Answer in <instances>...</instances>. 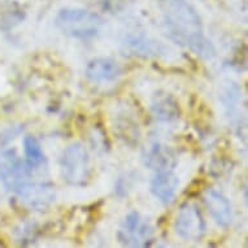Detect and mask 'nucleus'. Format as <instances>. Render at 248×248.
Wrapping results in <instances>:
<instances>
[{"mask_svg":"<svg viewBox=\"0 0 248 248\" xmlns=\"http://www.w3.org/2000/svg\"><path fill=\"white\" fill-rule=\"evenodd\" d=\"M33 168L26 161L17 159L13 151L5 152L0 159V182L8 191L17 192L30 181Z\"/></svg>","mask_w":248,"mask_h":248,"instance_id":"obj_5","label":"nucleus"},{"mask_svg":"<svg viewBox=\"0 0 248 248\" xmlns=\"http://www.w3.org/2000/svg\"><path fill=\"white\" fill-rule=\"evenodd\" d=\"M24 152L26 156V163L33 169L42 165L46 160L45 152L42 150L41 144L31 135H26L24 138Z\"/></svg>","mask_w":248,"mask_h":248,"instance_id":"obj_13","label":"nucleus"},{"mask_svg":"<svg viewBox=\"0 0 248 248\" xmlns=\"http://www.w3.org/2000/svg\"><path fill=\"white\" fill-rule=\"evenodd\" d=\"M179 186V179L173 168L156 170V174L151 181L150 190L152 195L164 204H170L175 198Z\"/></svg>","mask_w":248,"mask_h":248,"instance_id":"obj_9","label":"nucleus"},{"mask_svg":"<svg viewBox=\"0 0 248 248\" xmlns=\"http://www.w3.org/2000/svg\"><path fill=\"white\" fill-rule=\"evenodd\" d=\"M90 156L79 142L66 147L61 157V174L70 186H83L90 177Z\"/></svg>","mask_w":248,"mask_h":248,"instance_id":"obj_3","label":"nucleus"},{"mask_svg":"<svg viewBox=\"0 0 248 248\" xmlns=\"http://www.w3.org/2000/svg\"><path fill=\"white\" fill-rule=\"evenodd\" d=\"M152 228L147 222H143L138 212L131 211L126 215L118 230V239L125 246L140 247L146 246L147 240L152 238Z\"/></svg>","mask_w":248,"mask_h":248,"instance_id":"obj_6","label":"nucleus"},{"mask_svg":"<svg viewBox=\"0 0 248 248\" xmlns=\"http://www.w3.org/2000/svg\"><path fill=\"white\" fill-rule=\"evenodd\" d=\"M164 25L168 35L204 59H211L215 49L204 35L199 13L185 0H161Z\"/></svg>","mask_w":248,"mask_h":248,"instance_id":"obj_1","label":"nucleus"},{"mask_svg":"<svg viewBox=\"0 0 248 248\" xmlns=\"http://www.w3.org/2000/svg\"><path fill=\"white\" fill-rule=\"evenodd\" d=\"M126 45L139 55H155L156 47H157L155 42L146 41L144 38L138 37H130L126 41Z\"/></svg>","mask_w":248,"mask_h":248,"instance_id":"obj_14","label":"nucleus"},{"mask_svg":"<svg viewBox=\"0 0 248 248\" xmlns=\"http://www.w3.org/2000/svg\"><path fill=\"white\" fill-rule=\"evenodd\" d=\"M151 108L155 117L160 121H171L178 117V104L169 94L157 96L152 103Z\"/></svg>","mask_w":248,"mask_h":248,"instance_id":"obj_12","label":"nucleus"},{"mask_svg":"<svg viewBox=\"0 0 248 248\" xmlns=\"http://www.w3.org/2000/svg\"><path fill=\"white\" fill-rule=\"evenodd\" d=\"M174 232L186 242H198L205 234V221L195 204L185 203L174 220Z\"/></svg>","mask_w":248,"mask_h":248,"instance_id":"obj_4","label":"nucleus"},{"mask_svg":"<svg viewBox=\"0 0 248 248\" xmlns=\"http://www.w3.org/2000/svg\"><path fill=\"white\" fill-rule=\"evenodd\" d=\"M204 203L207 205L208 212L212 218L221 228H228L234 220V212L228 198L222 192L215 188H208L204 192Z\"/></svg>","mask_w":248,"mask_h":248,"instance_id":"obj_8","label":"nucleus"},{"mask_svg":"<svg viewBox=\"0 0 248 248\" xmlns=\"http://www.w3.org/2000/svg\"><path fill=\"white\" fill-rule=\"evenodd\" d=\"M173 156L170 155L168 148H164L157 143H155L146 151L144 154V163L150 169L154 170H161L167 168L173 167Z\"/></svg>","mask_w":248,"mask_h":248,"instance_id":"obj_11","label":"nucleus"},{"mask_svg":"<svg viewBox=\"0 0 248 248\" xmlns=\"http://www.w3.org/2000/svg\"><path fill=\"white\" fill-rule=\"evenodd\" d=\"M56 26L62 34L77 39L96 37L103 26V18L82 8H64L57 13Z\"/></svg>","mask_w":248,"mask_h":248,"instance_id":"obj_2","label":"nucleus"},{"mask_svg":"<svg viewBox=\"0 0 248 248\" xmlns=\"http://www.w3.org/2000/svg\"><path fill=\"white\" fill-rule=\"evenodd\" d=\"M20 200L26 207L43 211L51 207L56 199L55 187L48 182H26L16 192Z\"/></svg>","mask_w":248,"mask_h":248,"instance_id":"obj_7","label":"nucleus"},{"mask_svg":"<svg viewBox=\"0 0 248 248\" xmlns=\"http://www.w3.org/2000/svg\"><path fill=\"white\" fill-rule=\"evenodd\" d=\"M122 70L117 61L109 57H96L86 65L85 76L94 83H109L121 76Z\"/></svg>","mask_w":248,"mask_h":248,"instance_id":"obj_10","label":"nucleus"}]
</instances>
